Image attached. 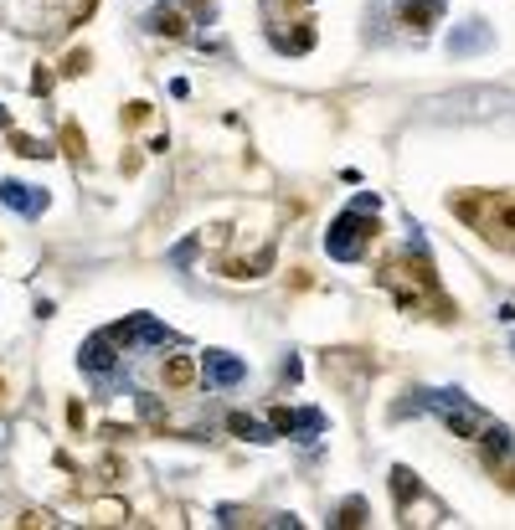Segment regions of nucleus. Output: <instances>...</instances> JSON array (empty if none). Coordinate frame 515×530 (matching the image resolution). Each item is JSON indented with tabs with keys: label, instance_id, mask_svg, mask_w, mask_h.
Wrapping results in <instances>:
<instances>
[{
	"label": "nucleus",
	"instance_id": "nucleus-16",
	"mask_svg": "<svg viewBox=\"0 0 515 530\" xmlns=\"http://www.w3.org/2000/svg\"><path fill=\"white\" fill-rule=\"evenodd\" d=\"M391 490H397V500H408V494H417V479L408 469H391Z\"/></svg>",
	"mask_w": 515,
	"mask_h": 530
},
{
	"label": "nucleus",
	"instance_id": "nucleus-23",
	"mask_svg": "<svg viewBox=\"0 0 515 530\" xmlns=\"http://www.w3.org/2000/svg\"><path fill=\"white\" fill-rule=\"evenodd\" d=\"M0 397H5V376H0Z\"/></svg>",
	"mask_w": 515,
	"mask_h": 530
},
{
	"label": "nucleus",
	"instance_id": "nucleus-13",
	"mask_svg": "<svg viewBox=\"0 0 515 530\" xmlns=\"http://www.w3.org/2000/svg\"><path fill=\"white\" fill-rule=\"evenodd\" d=\"M62 150H67L73 160H82V155H88V144H82V129H78V124H62Z\"/></svg>",
	"mask_w": 515,
	"mask_h": 530
},
{
	"label": "nucleus",
	"instance_id": "nucleus-15",
	"mask_svg": "<svg viewBox=\"0 0 515 530\" xmlns=\"http://www.w3.org/2000/svg\"><path fill=\"white\" fill-rule=\"evenodd\" d=\"M366 520V500H346L340 505V526H361Z\"/></svg>",
	"mask_w": 515,
	"mask_h": 530
},
{
	"label": "nucleus",
	"instance_id": "nucleus-9",
	"mask_svg": "<svg viewBox=\"0 0 515 530\" xmlns=\"http://www.w3.org/2000/svg\"><path fill=\"white\" fill-rule=\"evenodd\" d=\"M144 26H150L155 37H181V31H185L181 11H170V5H160V11H150V16H144Z\"/></svg>",
	"mask_w": 515,
	"mask_h": 530
},
{
	"label": "nucleus",
	"instance_id": "nucleus-7",
	"mask_svg": "<svg viewBox=\"0 0 515 530\" xmlns=\"http://www.w3.org/2000/svg\"><path fill=\"white\" fill-rule=\"evenodd\" d=\"M320 428H325V417H320V412H288V407H273V432H305V438H314Z\"/></svg>",
	"mask_w": 515,
	"mask_h": 530
},
{
	"label": "nucleus",
	"instance_id": "nucleus-3",
	"mask_svg": "<svg viewBox=\"0 0 515 530\" xmlns=\"http://www.w3.org/2000/svg\"><path fill=\"white\" fill-rule=\"evenodd\" d=\"M108 335H114V346H165L170 340V329L150 314H129L119 325H108Z\"/></svg>",
	"mask_w": 515,
	"mask_h": 530
},
{
	"label": "nucleus",
	"instance_id": "nucleus-20",
	"mask_svg": "<svg viewBox=\"0 0 515 530\" xmlns=\"http://www.w3.org/2000/svg\"><path fill=\"white\" fill-rule=\"evenodd\" d=\"M31 93H52V73H37V78H31Z\"/></svg>",
	"mask_w": 515,
	"mask_h": 530
},
{
	"label": "nucleus",
	"instance_id": "nucleus-12",
	"mask_svg": "<svg viewBox=\"0 0 515 530\" xmlns=\"http://www.w3.org/2000/svg\"><path fill=\"white\" fill-rule=\"evenodd\" d=\"M11 150L26 155V160H52V150H47L41 140H31V134H11Z\"/></svg>",
	"mask_w": 515,
	"mask_h": 530
},
{
	"label": "nucleus",
	"instance_id": "nucleus-4",
	"mask_svg": "<svg viewBox=\"0 0 515 530\" xmlns=\"http://www.w3.org/2000/svg\"><path fill=\"white\" fill-rule=\"evenodd\" d=\"M0 201L11 206V211H21V217H41L47 211V191L21 185V181H0Z\"/></svg>",
	"mask_w": 515,
	"mask_h": 530
},
{
	"label": "nucleus",
	"instance_id": "nucleus-24",
	"mask_svg": "<svg viewBox=\"0 0 515 530\" xmlns=\"http://www.w3.org/2000/svg\"><path fill=\"white\" fill-rule=\"evenodd\" d=\"M0 129H5V114H0Z\"/></svg>",
	"mask_w": 515,
	"mask_h": 530
},
{
	"label": "nucleus",
	"instance_id": "nucleus-11",
	"mask_svg": "<svg viewBox=\"0 0 515 530\" xmlns=\"http://www.w3.org/2000/svg\"><path fill=\"white\" fill-rule=\"evenodd\" d=\"M227 428L237 432V438H253V443H268V438H273V432L258 428V423H253V417H243V412H232V417H227Z\"/></svg>",
	"mask_w": 515,
	"mask_h": 530
},
{
	"label": "nucleus",
	"instance_id": "nucleus-14",
	"mask_svg": "<svg viewBox=\"0 0 515 530\" xmlns=\"http://www.w3.org/2000/svg\"><path fill=\"white\" fill-rule=\"evenodd\" d=\"M93 520H99V526H119V520H129V510L108 500V505H93Z\"/></svg>",
	"mask_w": 515,
	"mask_h": 530
},
{
	"label": "nucleus",
	"instance_id": "nucleus-22",
	"mask_svg": "<svg viewBox=\"0 0 515 530\" xmlns=\"http://www.w3.org/2000/svg\"><path fill=\"white\" fill-rule=\"evenodd\" d=\"M185 5H191V11H211V0H185Z\"/></svg>",
	"mask_w": 515,
	"mask_h": 530
},
{
	"label": "nucleus",
	"instance_id": "nucleus-6",
	"mask_svg": "<svg viewBox=\"0 0 515 530\" xmlns=\"http://www.w3.org/2000/svg\"><path fill=\"white\" fill-rule=\"evenodd\" d=\"M114 361H119V355H114V335H108V329H103V335H93V340L82 346V371H93V376H108V371H114Z\"/></svg>",
	"mask_w": 515,
	"mask_h": 530
},
{
	"label": "nucleus",
	"instance_id": "nucleus-19",
	"mask_svg": "<svg viewBox=\"0 0 515 530\" xmlns=\"http://www.w3.org/2000/svg\"><path fill=\"white\" fill-rule=\"evenodd\" d=\"M124 119H129V124H144V119H150V103H144V98H134V103H129V114H124Z\"/></svg>",
	"mask_w": 515,
	"mask_h": 530
},
{
	"label": "nucleus",
	"instance_id": "nucleus-1",
	"mask_svg": "<svg viewBox=\"0 0 515 530\" xmlns=\"http://www.w3.org/2000/svg\"><path fill=\"white\" fill-rule=\"evenodd\" d=\"M371 232H376V227L366 222V211H361V206H350L346 217H335V227L325 232V252H330V258H340V263H356V258L366 252Z\"/></svg>",
	"mask_w": 515,
	"mask_h": 530
},
{
	"label": "nucleus",
	"instance_id": "nucleus-10",
	"mask_svg": "<svg viewBox=\"0 0 515 530\" xmlns=\"http://www.w3.org/2000/svg\"><path fill=\"white\" fill-rule=\"evenodd\" d=\"M485 41H490V31H485L479 21H469V31L449 37V52H474V47H485Z\"/></svg>",
	"mask_w": 515,
	"mask_h": 530
},
{
	"label": "nucleus",
	"instance_id": "nucleus-5",
	"mask_svg": "<svg viewBox=\"0 0 515 530\" xmlns=\"http://www.w3.org/2000/svg\"><path fill=\"white\" fill-rule=\"evenodd\" d=\"M243 376H247L243 361H232L222 350H206V387H237Z\"/></svg>",
	"mask_w": 515,
	"mask_h": 530
},
{
	"label": "nucleus",
	"instance_id": "nucleus-21",
	"mask_svg": "<svg viewBox=\"0 0 515 530\" xmlns=\"http://www.w3.org/2000/svg\"><path fill=\"white\" fill-rule=\"evenodd\" d=\"M88 11H93V0H78V5H73V21H88Z\"/></svg>",
	"mask_w": 515,
	"mask_h": 530
},
{
	"label": "nucleus",
	"instance_id": "nucleus-8",
	"mask_svg": "<svg viewBox=\"0 0 515 530\" xmlns=\"http://www.w3.org/2000/svg\"><path fill=\"white\" fill-rule=\"evenodd\" d=\"M160 376H165V387H170V391H181V387L196 381V361H191V355H165Z\"/></svg>",
	"mask_w": 515,
	"mask_h": 530
},
{
	"label": "nucleus",
	"instance_id": "nucleus-17",
	"mask_svg": "<svg viewBox=\"0 0 515 530\" xmlns=\"http://www.w3.org/2000/svg\"><path fill=\"white\" fill-rule=\"evenodd\" d=\"M88 52H67V62H62V73H67V78H78V73H88Z\"/></svg>",
	"mask_w": 515,
	"mask_h": 530
},
{
	"label": "nucleus",
	"instance_id": "nucleus-18",
	"mask_svg": "<svg viewBox=\"0 0 515 530\" xmlns=\"http://www.w3.org/2000/svg\"><path fill=\"white\" fill-rule=\"evenodd\" d=\"M16 526H26V530H31V526H52V515H47V510H26Z\"/></svg>",
	"mask_w": 515,
	"mask_h": 530
},
{
	"label": "nucleus",
	"instance_id": "nucleus-2",
	"mask_svg": "<svg viewBox=\"0 0 515 530\" xmlns=\"http://www.w3.org/2000/svg\"><path fill=\"white\" fill-rule=\"evenodd\" d=\"M423 402H428V407L438 412V417H443L459 438H474V432L485 428V412L474 407L464 391H423Z\"/></svg>",
	"mask_w": 515,
	"mask_h": 530
}]
</instances>
